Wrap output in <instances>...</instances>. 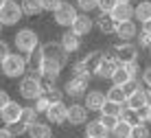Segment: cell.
Masks as SVG:
<instances>
[{"label": "cell", "instance_id": "obj_7", "mask_svg": "<svg viewBox=\"0 0 151 138\" xmlns=\"http://www.w3.org/2000/svg\"><path fill=\"white\" fill-rule=\"evenodd\" d=\"M53 15H55V22L59 24V26H72V22H75V18L79 13H77V7L72 2L64 0V2L59 4V9H57Z\"/></svg>", "mask_w": 151, "mask_h": 138}, {"label": "cell", "instance_id": "obj_34", "mask_svg": "<svg viewBox=\"0 0 151 138\" xmlns=\"http://www.w3.org/2000/svg\"><path fill=\"white\" fill-rule=\"evenodd\" d=\"M123 92H125V97H129V94H134V92H138L140 88H142V81L140 79H129L127 83H123Z\"/></svg>", "mask_w": 151, "mask_h": 138}, {"label": "cell", "instance_id": "obj_35", "mask_svg": "<svg viewBox=\"0 0 151 138\" xmlns=\"http://www.w3.org/2000/svg\"><path fill=\"white\" fill-rule=\"evenodd\" d=\"M42 94H44V97H46V101H48V103L50 105H53V103H57V101H61V99H64V90H59V88H50V90H46V92H42Z\"/></svg>", "mask_w": 151, "mask_h": 138}, {"label": "cell", "instance_id": "obj_19", "mask_svg": "<svg viewBox=\"0 0 151 138\" xmlns=\"http://www.w3.org/2000/svg\"><path fill=\"white\" fill-rule=\"evenodd\" d=\"M110 15L118 22H125V20H134V4L132 2H118L116 7L110 11Z\"/></svg>", "mask_w": 151, "mask_h": 138}, {"label": "cell", "instance_id": "obj_46", "mask_svg": "<svg viewBox=\"0 0 151 138\" xmlns=\"http://www.w3.org/2000/svg\"><path fill=\"white\" fill-rule=\"evenodd\" d=\"M140 81H142V86L151 88V66L142 68V75H140Z\"/></svg>", "mask_w": 151, "mask_h": 138}, {"label": "cell", "instance_id": "obj_42", "mask_svg": "<svg viewBox=\"0 0 151 138\" xmlns=\"http://www.w3.org/2000/svg\"><path fill=\"white\" fill-rule=\"evenodd\" d=\"M116 4H118V0H99V2H96V9H99L101 13H110Z\"/></svg>", "mask_w": 151, "mask_h": 138}, {"label": "cell", "instance_id": "obj_45", "mask_svg": "<svg viewBox=\"0 0 151 138\" xmlns=\"http://www.w3.org/2000/svg\"><path fill=\"white\" fill-rule=\"evenodd\" d=\"M9 55H11V46H9L7 42H2V40H0V64L7 59Z\"/></svg>", "mask_w": 151, "mask_h": 138}, {"label": "cell", "instance_id": "obj_18", "mask_svg": "<svg viewBox=\"0 0 151 138\" xmlns=\"http://www.w3.org/2000/svg\"><path fill=\"white\" fill-rule=\"evenodd\" d=\"M59 44H61V48L70 55V53H77V51L81 48V38L75 33V31H66V33H61Z\"/></svg>", "mask_w": 151, "mask_h": 138}, {"label": "cell", "instance_id": "obj_10", "mask_svg": "<svg viewBox=\"0 0 151 138\" xmlns=\"http://www.w3.org/2000/svg\"><path fill=\"white\" fill-rule=\"evenodd\" d=\"M42 53H44V59H57V61H68V53L61 48L59 42H46V44L40 46Z\"/></svg>", "mask_w": 151, "mask_h": 138}, {"label": "cell", "instance_id": "obj_12", "mask_svg": "<svg viewBox=\"0 0 151 138\" xmlns=\"http://www.w3.org/2000/svg\"><path fill=\"white\" fill-rule=\"evenodd\" d=\"M114 35H116L121 42H129V40H136L138 35V26L134 20H125V22H118L116 24V31H114Z\"/></svg>", "mask_w": 151, "mask_h": 138}, {"label": "cell", "instance_id": "obj_2", "mask_svg": "<svg viewBox=\"0 0 151 138\" xmlns=\"http://www.w3.org/2000/svg\"><path fill=\"white\" fill-rule=\"evenodd\" d=\"M13 44L20 53H31L40 46V35L35 33L33 29H20L18 33L13 35Z\"/></svg>", "mask_w": 151, "mask_h": 138}, {"label": "cell", "instance_id": "obj_37", "mask_svg": "<svg viewBox=\"0 0 151 138\" xmlns=\"http://www.w3.org/2000/svg\"><path fill=\"white\" fill-rule=\"evenodd\" d=\"M121 108H123V105H118V103H110V101H105V105L101 108V114H107V116H118V114H121Z\"/></svg>", "mask_w": 151, "mask_h": 138}, {"label": "cell", "instance_id": "obj_11", "mask_svg": "<svg viewBox=\"0 0 151 138\" xmlns=\"http://www.w3.org/2000/svg\"><path fill=\"white\" fill-rule=\"evenodd\" d=\"M66 123H70V125H86L88 123V108L83 103H72L68 105V121Z\"/></svg>", "mask_w": 151, "mask_h": 138}, {"label": "cell", "instance_id": "obj_16", "mask_svg": "<svg viewBox=\"0 0 151 138\" xmlns=\"http://www.w3.org/2000/svg\"><path fill=\"white\" fill-rule=\"evenodd\" d=\"M20 112H22V105L11 99L2 110H0V121L7 123V125H11V123H15V121H20Z\"/></svg>", "mask_w": 151, "mask_h": 138}, {"label": "cell", "instance_id": "obj_47", "mask_svg": "<svg viewBox=\"0 0 151 138\" xmlns=\"http://www.w3.org/2000/svg\"><path fill=\"white\" fill-rule=\"evenodd\" d=\"M9 101H11V97H9V92H7V90H2V88H0V110H2L4 105L9 103Z\"/></svg>", "mask_w": 151, "mask_h": 138}, {"label": "cell", "instance_id": "obj_56", "mask_svg": "<svg viewBox=\"0 0 151 138\" xmlns=\"http://www.w3.org/2000/svg\"><path fill=\"white\" fill-rule=\"evenodd\" d=\"M107 138H112V136H107Z\"/></svg>", "mask_w": 151, "mask_h": 138}, {"label": "cell", "instance_id": "obj_24", "mask_svg": "<svg viewBox=\"0 0 151 138\" xmlns=\"http://www.w3.org/2000/svg\"><path fill=\"white\" fill-rule=\"evenodd\" d=\"M134 18L140 20V24L151 20V0H140L136 7H134Z\"/></svg>", "mask_w": 151, "mask_h": 138}, {"label": "cell", "instance_id": "obj_40", "mask_svg": "<svg viewBox=\"0 0 151 138\" xmlns=\"http://www.w3.org/2000/svg\"><path fill=\"white\" fill-rule=\"evenodd\" d=\"M64 2V0H40L42 4V11H48V13H55L57 9H59V4Z\"/></svg>", "mask_w": 151, "mask_h": 138}, {"label": "cell", "instance_id": "obj_48", "mask_svg": "<svg viewBox=\"0 0 151 138\" xmlns=\"http://www.w3.org/2000/svg\"><path fill=\"white\" fill-rule=\"evenodd\" d=\"M0 138H13V136H11V131H9L7 127H0Z\"/></svg>", "mask_w": 151, "mask_h": 138}, {"label": "cell", "instance_id": "obj_8", "mask_svg": "<svg viewBox=\"0 0 151 138\" xmlns=\"http://www.w3.org/2000/svg\"><path fill=\"white\" fill-rule=\"evenodd\" d=\"M46 118H48V123H53V125H64L66 121H68V105H66L64 101L53 103L48 110H46Z\"/></svg>", "mask_w": 151, "mask_h": 138}, {"label": "cell", "instance_id": "obj_20", "mask_svg": "<svg viewBox=\"0 0 151 138\" xmlns=\"http://www.w3.org/2000/svg\"><path fill=\"white\" fill-rule=\"evenodd\" d=\"M86 136L88 138H107L110 131L105 129V125L101 123V118H92L86 123Z\"/></svg>", "mask_w": 151, "mask_h": 138}, {"label": "cell", "instance_id": "obj_49", "mask_svg": "<svg viewBox=\"0 0 151 138\" xmlns=\"http://www.w3.org/2000/svg\"><path fill=\"white\" fill-rule=\"evenodd\" d=\"M140 31H145V33H149V35H151V20L142 22V29H140Z\"/></svg>", "mask_w": 151, "mask_h": 138}, {"label": "cell", "instance_id": "obj_38", "mask_svg": "<svg viewBox=\"0 0 151 138\" xmlns=\"http://www.w3.org/2000/svg\"><path fill=\"white\" fill-rule=\"evenodd\" d=\"M136 46L138 48H151V35L149 33H145V31H140V33L136 35Z\"/></svg>", "mask_w": 151, "mask_h": 138}, {"label": "cell", "instance_id": "obj_23", "mask_svg": "<svg viewBox=\"0 0 151 138\" xmlns=\"http://www.w3.org/2000/svg\"><path fill=\"white\" fill-rule=\"evenodd\" d=\"M29 138H53V129H50L48 123H40L35 121L33 125H29Z\"/></svg>", "mask_w": 151, "mask_h": 138}, {"label": "cell", "instance_id": "obj_5", "mask_svg": "<svg viewBox=\"0 0 151 138\" xmlns=\"http://www.w3.org/2000/svg\"><path fill=\"white\" fill-rule=\"evenodd\" d=\"M88 86H90V79L88 77L70 75V79L64 83V94H68V97H72V99H81V97H86Z\"/></svg>", "mask_w": 151, "mask_h": 138}, {"label": "cell", "instance_id": "obj_30", "mask_svg": "<svg viewBox=\"0 0 151 138\" xmlns=\"http://www.w3.org/2000/svg\"><path fill=\"white\" fill-rule=\"evenodd\" d=\"M129 138H151V129H149V125H147V123H136V125H132Z\"/></svg>", "mask_w": 151, "mask_h": 138}, {"label": "cell", "instance_id": "obj_43", "mask_svg": "<svg viewBox=\"0 0 151 138\" xmlns=\"http://www.w3.org/2000/svg\"><path fill=\"white\" fill-rule=\"evenodd\" d=\"M125 70H127V75L132 79H140V64L138 61H132V64H123Z\"/></svg>", "mask_w": 151, "mask_h": 138}, {"label": "cell", "instance_id": "obj_53", "mask_svg": "<svg viewBox=\"0 0 151 138\" xmlns=\"http://www.w3.org/2000/svg\"><path fill=\"white\" fill-rule=\"evenodd\" d=\"M4 2H7V0H0V7H2V4H4Z\"/></svg>", "mask_w": 151, "mask_h": 138}, {"label": "cell", "instance_id": "obj_25", "mask_svg": "<svg viewBox=\"0 0 151 138\" xmlns=\"http://www.w3.org/2000/svg\"><path fill=\"white\" fill-rule=\"evenodd\" d=\"M20 9H22V13L29 15V18H35L37 13H42L40 0H20Z\"/></svg>", "mask_w": 151, "mask_h": 138}, {"label": "cell", "instance_id": "obj_54", "mask_svg": "<svg viewBox=\"0 0 151 138\" xmlns=\"http://www.w3.org/2000/svg\"><path fill=\"white\" fill-rule=\"evenodd\" d=\"M149 57H151V48H149Z\"/></svg>", "mask_w": 151, "mask_h": 138}, {"label": "cell", "instance_id": "obj_14", "mask_svg": "<svg viewBox=\"0 0 151 138\" xmlns=\"http://www.w3.org/2000/svg\"><path fill=\"white\" fill-rule=\"evenodd\" d=\"M42 64H44V53L37 46L35 51L27 53V70L31 72L33 77H40L42 75Z\"/></svg>", "mask_w": 151, "mask_h": 138}, {"label": "cell", "instance_id": "obj_32", "mask_svg": "<svg viewBox=\"0 0 151 138\" xmlns=\"http://www.w3.org/2000/svg\"><path fill=\"white\" fill-rule=\"evenodd\" d=\"M70 72H72V75H75V77H88V79L92 77L90 68H88V64L83 61V59H79V61H75V64H72Z\"/></svg>", "mask_w": 151, "mask_h": 138}, {"label": "cell", "instance_id": "obj_26", "mask_svg": "<svg viewBox=\"0 0 151 138\" xmlns=\"http://www.w3.org/2000/svg\"><path fill=\"white\" fill-rule=\"evenodd\" d=\"M105 101H110V103H118V105H123L125 101H127V97H125V92H123V88H121V86H112V88L105 92Z\"/></svg>", "mask_w": 151, "mask_h": 138}, {"label": "cell", "instance_id": "obj_33", "mask_svg": "<svg viewBox=\"0 0 151 138\" xmlns=\"http://www.w3.org/2000/svg\"><path fill=\"white\" fill-rule=\"evenodd\" d=\"M129 79H132V77L127 75L125 66H118V68H116V72L112 75V79H110V81H112V86H123V83H127Z\"/></svg>", "mask_w": 151, "mask_h": 138}, {"label": "cell", "instance_id": "obj_6", "mask_svg": "<svg viewBox=\"0 0 151 138\" xmlns=\"http://www.w3.org/2000/svg\"><path fill=\"white\" fill-rule=\"evenodd\" d=\"M18 90H20V97H22L24 101H35L42 94L40 81H37V77H33V75H27V77L20 79Z\"/></svg>", "mask_w": 151, "mask_h": 138}, {"label": "cell", "instance_id": "obj_9", "mask_svg": "<svg viewBox=\"0 0 151 138\" xmlns=\"http://www.w3.org/2000/svg\"><path fill=\"white\" fill-rule=\"evenodd\" d=\"M118 66H121V64H118V59L114 55H103V59H101V64H99V68H96L94 75L99 79H112V75L116 72Z\"/></svg>", "mask_w": 151, "mask_h": 138}, {"label": "cell", "instance_id": "obj_52", "mask_svg": "<svg viewBox=\"0 0 151 138\" xmlns=\"http://www.w3.org/2000/svg\"><path fill=\"white\" fill-rule=\"evenodd\" d=\"M118 2H132V0H118Z\"/></svg>", "mask_w": 151, "mask_h": 138}, {"label": "cell", "instance_id": "obj_31", "mask_svg": "<svg viewBox=\"0 0 151 138\" xmlns=\"http://www.w3.org/2000/svg\"><path fill=\"white\" fill-rule=\"evenodd\" d=\"M20 121L27 125H33L37 121V112H35L33 105H22V112H20Z\"/></svg>", "mask_w": 151, "mask_h": 138}, {"label": "cell", "instance_id": "obj_13", "mask_svg": "<svg viewBox=\"0 0 151 138\" xmlns=\"http://www.w3.org/2000/svg\"><path fill=\"white\" fill-rule=\"evenodd\" d=\"M83 105L88 108V112H101V108L105 105V92H101V90H90V92H86Z\"/></svg>", "mask_w": 151, "mask_h": 138}, {"label": "cell", "instance_id": "obj_17", "mask_svg": "<svg viewBox=\"0 0 151 138\" xmlns=\"http://www.w3.org/2000/svg\"><path fill=\"white\" fill-rule=\"evenodd\" d=\"M94 26L99 29V33H103V35H114V31H116V20H114L110 13H99L96 20H94Z\"/></svg>", "mask_w": 151, "mask_h": 138}, {"label": "cell", "instance_id": "obj_3", "mask_svg": "<svg viewBox=\"0 0 151 138\" xmlns=\"http://www.w3.org/2000/svg\"><path fill=\"white\" fill-rule=\"evenodd\" d=\"M112 55L118 59V64H132L138 61V46L132 44V42H121L118 40L116 44H112Z\"/></svg>", "mask_w": 151, "mask_h": 138}, {"label": "cell", "instance_id": "obj_22", "mask_svg": "<svg viewBox=\"0 0 151 138\" xmlns=\"http://www.w3.org/2000/svg\"><path fill=\"white\" fill-rule=\"evenodd\" d=\"M64 66H66L64 61H57V59H44V64H42V75L53 77V79H59L61 70H64Z\"/></svg>", "mask_w": 151, "mask_h": 138}, {"label": "cell", "instance_id": "obj_4", "mask_svg": "<svg viewBox=\"0 0 151 138\" xmlns=\"http://www.w3.org/2000/svg\"><path fill=\"white\" fill-rule=\"evenodd\" d=\"M22 9H20V2L15 0H7V2L0 7V24L2 26H15L22 20Z\"/></svg>", "mask_w": 151, "mask_h": 138}, {"label": "cell", "instance_id": "obj_57", "mask_svg": "<svg viewBox=\"0 0 151 138\" xmlns=\"http://www.w3.org/2000/svg\"><path fill=\"white\" fill-rule=\"evenodd\" d=\"M83 138H88V136H83Z\"/></svg>", "mask_w": 151, "mask_h": 138}, {"label": "cell", "instance_id": "obj_36", "mask_svg": "<svg viewBox=\"0 0 151 138\" xmlns=\"http://www.w3.org/2000/svg\"><path fill=\"white\" fill-rule=\"evenodd\" d=\"M7 129L11 131V136L15 138V136H22V134H27V131H29V125H27V123H22V121H15V123L7 125Z\"/></svg>", "mask_w": 151, "mask_h": 138}, {"label": "cell", "instance_id": "obj_29", "mask_svg": "<svg viewBox=\"0 0 151 138\" xmlns=\"http://www.w3.org/2000/svg\"><path fill=\"white\" fill-rule=\"evenodd\" d=\"M129 131H132V125L118 118V123H116V127L110 131V136H112V138H129Z\"/></svg>", "mask_w": 151, "mask_h": 138}, {"label": "cell", "instance_id": "obj_39", "mask_svg": "<svg viewBox=\"0 0 151 138\" xmlns=\"http://www.w3.org/2000/svg\"><path fill=\"white\" fill-rule=\"evenodd\" d=\"M33 103H35L33 108H35V112H37V114H46V110L50 108V103H48V101H46V97H44V94H40V97L35 99Z\"/></svg>", "mask_w": 151, "mask_h": 138}, {"label": "cell", "instance_id": "obj_27", "mask_svg": "<svg viewBox=\"0 0 151 138\" xmlns=\"http://www.w3.org/2000/svg\"><path fill=\"white\" fill-rule=\"evenodd\" d=\"M103 55H105L103 51H92V53H88V55L83 57V61L88 64V68H90V72H92V75L96 72V68H99V64H101Z\"/></svg>", "mask_w": 151, "mask_h": 138}, {"label": "cell", "instance_id": "obj_28", "mask_svg": "<svg viewBox=\"0 0 151 138\" xmlns=\"http://www.w3.org/2000/svg\"><path fill=\"white\" fill-rule=\"evenodd\" d=\"M118 118L125 121V123H129V125L140 123V121H138V114H136V110H132L129 105H125V103H123V108H121V114H118Z\"/></svg>", "mask_w": 151, "mask_h": 138}, {"label": "cell", "instance_id": "obj_50", "mask_svg": "<svg viewBox=\"0 0 151 138\" xmlns=\"http://www.w3.org/2000/svg\"><path fill=\"white\" fill-rule=\"evenodd\" d=\"M147 123H151V103L147 105Z\"/></svg>", "mask_w": 151, "mask_h": 138}, {"label": "cell", "instance_id": "obj_55", "mask_svg": "<svg viewBox=\"0 0 151 138\" xmlns=\"http://www.w3.org/2000/svg\"><path fill=\"white\" fill-rule=\"evenodd\" d=\"M0 31H2V24H0Z\"/></svg>", "mask_w": 151, "mask_h": 138}, {"label": "cell", "instance_id": "obj_1", "mask_svg": "<svg viewBox=\"0 0 151 138\" xmlns=\"http://www.w3.org/2000/svg\"><path fill=\"white\" fill-rule=\"evenodd\" d=\"M0 68H2V75L9 79L24 77V72H27V57L18 55V53H11L7 59L0 64Z\"/></svg>", "mask_w": 151, "mask_h": 138}, {"label": "cell", "instance_id": "obj_44", "mask_svg": "<svg viewBox=\"0 0 151 138\" xmlns=\"http://www.w3.org/2000/svg\"><path fill=\"white\" fill-rule=\"evenodd\" d=\"M99 118H101V123L105 125V129H107V131H112L114 127H116V123H118V116H107V114H101Z\"/></svg>", "mask_w": 151, "mask_h": 138}, {"label": "cell", "instance_id": "obj_15", "mask_svg": "<svg viewBox=\"0 0 151 138\" xmlns=\"http://www.w3.org/2000/svg\"><path fill=\"white\" fill-rule=\"evenodd\" d=\"M92 29H94V20H92L88 13H79V15L75 18V22H72V26H70V31H75L79 38H83V35H90Z\"/></svg>", "mask_w": 151, "mask_h": 138}, {"label": "cell", "instance_id": "obj_51", "mask_svg": "<svg viewBox=\"0 0 151 138\" xmlns=\"http://www.w3.org/2000/svg\"><path fill=\"white\" fill-rule=\"evenodd\" d=\"M147 97H149V103H151V88H147Z\"/></svg>", "mask_w": 151, "mask_h": 138}, {"label": "cell", "instance_id": "obj_21", "mask_svg": "<svg viewBox=\"0 0 151 138\" xmlns=\"http://www.w3.org/2000/svg\"><path fill=\"white\" fill-rule=\"evenodd\" d=\"M125 105H129L132 110H140V108H147L149 105V97H147V90L145 88H140L138 92H134V94H129L127 101H125Z\"/></svg>", "mask_w": 151, "mask_h": 138}, {"label": "cell", "instance_id": "obj_41", "mask_svg": "<svg viewBox=\"0 0 151 138\" xmlns=\"http://www.w3.org/2000/svg\"><path fill=\"white\" fill-rule=\"evenodd\" d=\"M96 2H99V0H77L75 7L81 9L83 13H90V11H94V9H96Z\"/></svg>", "mask_w": 151, "mask_h": 138}]
</instances>
